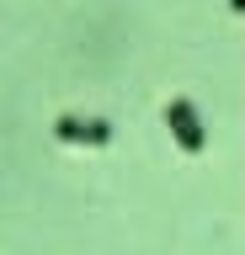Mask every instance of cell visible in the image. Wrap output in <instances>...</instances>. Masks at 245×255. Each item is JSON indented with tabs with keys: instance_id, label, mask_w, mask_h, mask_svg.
Listing matches in <instances>:
<instances>
[{
	"instance_id": "cell-1",
	"label": "cell",
	"mask_w": 245,
	"mask_h": 255,
	"mask_svg": "<svg viewBox=\"0 0 245 255\" xmlns=\"http://www.w3.org/2000/svg\"><path fill=\"white\" fill-rule=\"evenodd\" d=\"M165 128H171V138L181 143V149H187V154H197V149H203V143H208V133H203V117H197V107L192 101H171V107H165Z\"/></svg>"
},
{
	"instance_id": "cell-2",
	"label": "cell",
	"mask_w": 245,
	"mask_h": 255,
	"mask_svg": "<svg viewBox=\"0 0 245 255\" xmlns=\"http://www.w3.org/2000/svg\"><path fill=\"white\" fill-rule=\"evenodd\" d=\"M53 133L64 143H85V149H101V143H112V123H101V117H59Z\"/></svg>"
},
{
	"instance_id": "cell-3",
	"label": "cell",
	"mask_w": 245,
	"mask_h": 255,
	"mask_svg": "<svg viewBox=\"0 0 245 255\" xmlns=\"http://www.w3.org/2000/svg\"><path fill=\"white\" fill-rule=\"evenodd\" d=\"M229 11H245V0H229Z\"/></svg>"
}]
</instances>
